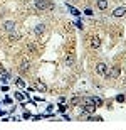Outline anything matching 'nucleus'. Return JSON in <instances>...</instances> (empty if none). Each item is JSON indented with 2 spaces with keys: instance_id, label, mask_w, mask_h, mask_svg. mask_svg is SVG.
I'll return each mask as SVG.
<instances>
[{
  "instance_id": "1",
  "label": "nucleus",
  "mask_w": 126,
  "mask_h": 130,
  "mask_svg": "<svg viewBox=\"0 0 126 130\" xmlns=\"http://www.w3.org/2000/svg\"><path fill=\"white\" fill-rule=\"evenodd\" d=\"M119 74H121V68H119V66H113V68L108 69L106 76L108 78H114V79H116V78H119Z\"/></svg>"
},
{
  "instance_id": "2",
  "label": "nucleus",
  "mask_w": 126,
  "mask_h": 130,
  "mask_svg": "<svg viewBox=\"0 0 126 130\" xmlns=\"http://www.w3.org/2000/svg\"><path fill=\"white\" fill-rule=\"evenodd\" d=\"M108 69H109V68H108L104 63H97L96 64V73H97V74H101V76H106Z\"/></svg>"
},
{
  "instance_id": "3",
  "label": "nucleus",
  "mask_w": 126,
  "mask_h": 130,
  "mask_svg": "<svg viewBox=\"0 0 126 130\" xmlns=\"http://www.w3.org/2000/svg\"><path fill=\"white\" fill-rule=\"evenodd\" d=\"M99 46H101V39L99 37H91L89 39V47L91 49H97Z\"/></svg>"
},
{
  "instance_id": "4",
  "label": "nucleus",
  "mask_w": 126,
  "mask_h": 130,
  "mask_svg": "<svg viewBox=\"0 0 126 130\" xmlns=\"http://www.w3.org/2000/svg\"><path fill=\"white\" fill-rule=\"evenodd\" d=\"M4 29L5 30H7V32H15V22H14V20H7V22H5V24H4Z\"/></svg>"
},
{
  "instance_id": "5",
  "label": "nucleus",
  "mask_w": 126,
  "mask_h": 130,
  "mask_svg": "<svg viewBox=\"0 0 126 130\" xmlns=\"http://www.w3.org/2000/svg\"><path fill=\"white\" fill-rule=\"evenodd\" d=\"M44 32H45V25H44V24H37L34 27V34H35V36H42Z\"/></svg>"
},
{
  "instance_id": "6",
  "label": "nucleus",
  "mask_w": 126,
  "mask_h": 130,
  "mask_svg": "<svg viewBox=\"0 0 126 130\" xmlns=\"http://www.w3.org/2000/svg\"><path fill=\"white\" fill-rule=\"evenodd\" d=\"M113 15H114V17H124L126 15V7H118V9L113 12Z\"/></svg>"
},
{
  "instance_id": "7",
  "label": "nucleus",
  "mask_w": 126,
  "mask_h": 130,
  "mask_svg": "<svg viewBox=\"0 0 126 130\" xmlns=\"http://www.w3.org/2000/svg\"><path fill=\"white\" fill-rule=\"evenodd\" d=\"M29 68H30V61H27V59H22L20 61V71L22 73L29 71Z\"/></svg>"
},
{
  "instance_id": "8",
  "label": "nucleus",
  "mask_w": 126,
  "mask_h": 130,
  "mask_svg": "<svg viewBox=\"0 0 126 130\" xmlns=\"http://www.w3.org/2000/svg\"><path fill=\"white\" fill-rule=\"evenodd\" d=\"M9 39H10V42H17L20 39V34L19 32H10L9 34Z\"/></svg>"
},
{
  "instance_id": "9",
  "label": "nucleus",
  "mask_w": 126,
  "mask_h": 130,
  "mask_svg": "<svg viewBox=\"0 0 126 130\" xmlns=\"http://www.w3.org/2000/svg\"><path fill=\"white\" fill-rule=\"evenodd\" d=\"M97 9L99 10H106L108 9V0H97Z\"/></svg>"
},
{
  "instance_id": "10",
  "label": "nucleus",
  "mask_w": 126,
  "mask_h": 130,
  "mask_svg": "<svg viewBox=\"0 0 126 130\" xmlns=\"http://www.w3.org/2000/svg\"><path fill=\"white\" fill-rule=\"evenodd\" d=\"M35 88H37L39 91H42V93H45V91H47V86H45V85H44L42 81H37V83H35Z\"/></svg>"
},
{
  "instance_id": "11",
  "label": "nucleus",
  "mask_w": 126,
  "mask_h": 130,
  "mask_svg": "<svg viewBox=\"0 0 126 130\" xmlns=\"http://www.w3.org/2000/svg\"><path fill=\"white\" fill-rule=\"evenodd\" d=\"M89 100H91V103H94L96 106L103 105V100H101V98H97V96H92V98H89Z\"/></svg>"
},
{
  "instance_id": "12",
  "label": "nucleus",
  "mask_w": 126,
  "mask_h": 130,
  "mask_svg": "<svg viewBox=\"0 0 126 130\" xmlns=\"http://www.w3.org/2000/svg\"><path fill=\"white\" fill-rule=\"evenodd\" d=\"M66 64H67V66H72V64H74V56H72V54L66 56Z\"/></svg>"
},
{
  "instance_id": "13",
  "label": "nucleus",
  "mask_w": 126,
  "mask_h": 130,
  "mask_svg": "<svg viewBox=\"0 0 126 130\" xmlns=\"http://www.w3.org/2000/svg\"><path fill=\"white\" fill-rule=\"evenodd\" d=\"M14 95H15V98H17V100H19V101L25 100V96H24V93H20V91H17V93H14Z\"/></svg>"
},
{
  "instance_id": "14",
  "label": "nucleus",
  "mask_w": 126,
  "mask_h": 130,
  "mask_svg": "<svg viewBox=\"0 0 126 130\" xmlns=\"http://www.w3.org/2000/svg\"><path fill=\"white\" fill-rule=\"evenodd\" d=\"M67 9H69V10H71V12H72V14H74V15H79V12H78V10L74 9V7H71V5H69V4H67Z\"/></svg>"
},
{
  "instance_id": "15",
  "label": "nucleus",
  "mask_w": 126,
  "mask_h": 130,
  "mask_svg": "<svg viewBox=\"0 0 126 130\" xmlns=\"http://www.w3.org/2000/svg\"><path fill=\"white\" fill-rule=\"evenodd\" d=\"M126 98H124V95H118L116 96V101H119V103H121V101H124Z\"/></svg>"
},
{
  "instance_id": "16",
  "label": "nucleus",
  "mask_w": 126,
  "mask_h": 130,
  "mask_svg": "<svg viewBox=\"0 0 126 130\" xmlns=\"http://www.w3.org/2000/svg\"><path fill=\"white\" fill-rule=\"evenodd\" d=\"M66 108H67V106H64V105H61V106H59V111H61V113H64V111H66Z\"/></svg>"
},
{
  "instance_id": "17",
  "label": "nucleus",
  "mask_w": 126,
  "mask_h": 130,
  "mask_svg": "<svg viewBox=\"0 0 126 130\" xmlns=\"http://www.w3.org/2000/svg\"><path fill=\"white\" fill-rule=\"evenodd\" d=\"M15 83H17V85H19V86H24V85H25V83L22 81V79H20V78H19V79H17V81H15Z\"/></svg>"
},
{
  "instance_id": "18",
  "label": "nucleus",
  "mask_w": 126,
  "mask_h": 130,
  "mask_svg": "<svg viewBox=\"0 0 126 130\" xmlns=\"http://www.w3.org/2000/svg\"><path fill=\"white\" fill-rule=\"evenodd\" d=\"M76 25H78L79 29H83V22H81V20H78V22H76Z\"/></svg>"
},
{
  "instance_id": "19",
  "label": "nucleus",
  "mask_w": 126,
  "mask_h": 130,
  "mask_svg": "<svg viewBox=\"0 0 126 130\" xmlns=\"http://www.w3.org/2000/svg\"><path fill=\"white\" fill-rule=\"evenodd\" d=\"M74 2H81V0H74Z\"/></svg>"
}]
</instances>
